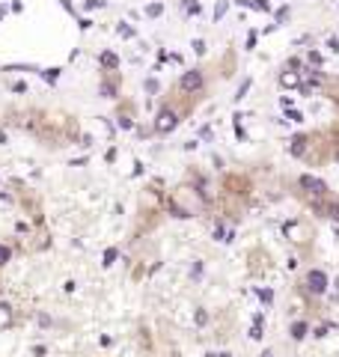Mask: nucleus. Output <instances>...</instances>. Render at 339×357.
I'll list each match as a JSON object with an SVG mask.
<instances>
[{
  "instance_id": "f257e3e1",
  "label": "nucleus",
  "mask_w": 339,
  "mask_h": 357,
  "mask_svg": "<svg viewBox=\"0 0 339 357\" xmlns=\"http://www.w3.org/2000/svg\"><path fill=\"white\" fill-rule=\"evenodd\" d=\"M306 292H312V295H324L328 292V274L324 271H310L306 274Z\"/></svg>"
},
{
  "instance_id": "f03ea898",
  "label": "nucleus",
  "mask_w": 339,
  "mask_h": 357,
  "mask_svg": "<svg viewBox=\"0 0 339 357\" xmlns=\"http://www.w3.org/2000/svg\"><path fill=\"white\" fill-rule=\"evenodd\" d=\"M300 184H304L310 194H316V196H324V194H328V184H324L322 178H316V176H304V178H300Z\"/></svg>"
},
{
  "instance_id": "7ed1b4c3",
  "label": "nucleus",
  "mask_w": 339,
  "mask_h": 357,
  "mask_svg": "<svg viewBox=\"0 0 339 357\" xmlns=\"http://www.w3.org/2000/svg\"><path fill=\"white\" fill-rule=\"evenodd\" d=\"M178 86H182L184 92H196V90L202 86V74H200V72H188V74L182 78V84H178Z\"/></svg>"
},
{
  "instance_id": "20e7f679",
  "label": "nucleus",
  "mask_w": 339,
  "mask_h": 357,
  "mask_svg": "<svg viewBox=\"0 0 339 357\" xmlns=\"http://www.w3.org/2000/svg\"><path fill=\"white\" fill-rule=\"evenodd\" d=\"M312 208L322 212V214L330 218V220H339V202H312Z\"/></svg>"
},
{
  "instance_id": "39448f33",
  "label": "nucleus",
  "mask_w": 339,
  "mask_h": 357,
  "mask_svg": "<svg viewBox=\"0 0 339 357\" xmlns=\"http://www.w3.org/2000/svg\"><path fill=\"white\" fill-rule=\"evenodd\" d=\"M176 122H178V119H176V114H172V110H164V114L158 116V131H161V134H167V131H172V128H176Z\"/></svg>"
},
{
  "instance_id": "423d86ee",
  "label": "nucleus",
  "mask_w": 339,
  "mask_h": 357,
  "mask_svg": "<svg viewBox=\"0 0 339 357\" xmlns=\"http://www.w3.org/2000/svg\"><path fill=\"white\" fill-rule=\"evenodd\" d=\"M306 330H310V328H306V322H294V324H292V340H304V336H306Z\"/></svg>"
},
{
  "instance_id": "0eeeda50",
  "label": "nucleus",
  "mask_w": 339,
  "mask_h": 357,
  "mask_svg": "<svg viewBox=\"0 0 339 357\" xmlns=\"http://www.w3.org/2000/svg\"><path fill=\"white\" fill-rule=\"evenodd\" d=\"M102 62H104V66H110V68H113V66H116V57H113V54H104V57H102Z\"/></svg>"
},
{
  "instance_id": "6e6552de",
  "label": "nucleus",
  "mask_w": 339,
  "mask_h": 357,
  "mask_svg": "<svg viewBox=\"0 0 339 357\" xmlns=\"http://www.w3.org/2000/svg\"><path fill=\"white\" fill-rule=\"evenodd\" d=\"M6 259H9V250H6V247H3V244H0V265H3V262H6Z\"/></svg>"
},
{
  "instance_id": "1a4fd4ad",
  "label": "nucleus",
  "mask_w": 339,
  "mask_h": 357,
  "mask_svg": "<svg viewBox=\"0 0 339 357\" xmlns=\"http://www.w3.org/2000/svg\"><path fill=\"white\" fill-rule=\"evenodd\" d=\"M262 357H271V352H265V354H262Z\"/></svg>"
}]
</instances>
